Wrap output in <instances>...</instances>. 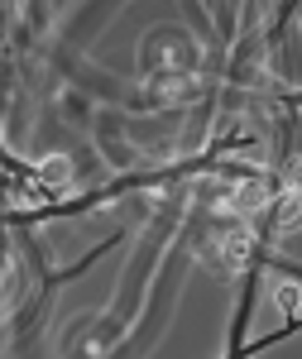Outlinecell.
<instances>
[{"label":"cell","instance_id":"obj_1","mask_svg":"<svg viewBox=\"0 0 302 359\" xmlns=\"http://www.w3.org/2000/svg\"><path fill=\"white\" fill-rule=\"evenodd\" d=\"M274 221H278V230H298L302 225V192H288L283 201H278Z\"/></svg>","mask_w":302,"mask_h":359},{"label":"cell","instance_id":"obj_2","mask_svg":"<svg viewBox=\"0 0 302 359\" xmlns=\"http://www.w3.org/2000/svg\"><path fill=\"white\" fill-rule=\"evenodd\" d=\"M39 177H44L48 187H67V177H72V163H67L63 154H53V158H44V163H39Z\"/></svg>","mask_w":302,"mask_h":359},{"label":"cell","instance_id":"obj_3","mask_svg":"<svg viewBox=\"0 0 302 359\" xmlns=\"http://www.w3.org/2000/svg\"><path fill=\"white\" fill-rule=\"evenodd\" d=\"M293 187H298V192H302V158H298V163H293Z\"/></svg>","mask_w":302,"mask_h":359}]
</instances>
